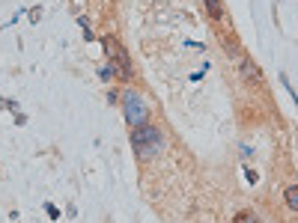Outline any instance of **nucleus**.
Masks as SVG:
<instances>
[{"label": "nucleus", "mask_w": 298, "mask_h": 223, "mask_svg": "<svg viewBox=\"0 0 298 223\" xmlns=\"http://www.w3.org/2000/svg\"><path fill=\"white\" fill-rule=\"evenodd\" d=\"M128 140H131V152L138 158L140 164H146V161H152L155 155L164 152V131H161L158 125H138V128H131L128 134Z\"/></svg>", "instance_id": "obj_1"}, {"label": "nucleus", "mask_w": 298, "mask_h": 223, "mask_svg": "<svg viewBox=\"0 0 298 223\" xmlns=\"http://www.w3.org/2000/svg\"><path fill=\"white\" fill-rule=\"evenodd\" d=\"M98 42H102V48H105L108 63L116 68V78H119L122 84H128V81L135 78V68H131V60H128V51L116 42V36H102Z\"/></svg>", "instance_id": "obj_2"}, {"label": "nucleus", "mask_w": 298, "mask_h": 223, "mask_svg": "<svg viewBox=\"0 0 298 223\" xmlns=\"http://www.w3.org/2000/svg\"><path fill=\"white\" fill-rule=\"evenodd\" d=\"M119 107H122V116H125V122L131 128L149 122V107H146V101H143V95H140L138 89H131V87L122 89L119 92Z\"/></svg>", "instance_id": "obj_3"}, {"label": "nucleus", "mask_w": 298, "mask_h": 223, "mask_svg": "<svg viewBox=\"0 0 298 223\" xmlns=\"http://www.w3.org/2000/svg\"><path fill=\"white\" fill-rule=\"evenodd\" d=\"M239 68H242V78H245V81H251V84H262V81H266V78H262V71H259V66L253 63L251 57H245V54L239 57Z\"/></svg>", "instance_id": "obj_4"}, {"label": "nucleus", "mask_w": 298, "mask_h": 223, "mask_svg": "<svg viewBox=\"0 0 298 223\" xmlns=\"http://www.w3.org/2000/svg\"><path fill=\"white\" fill-rule=\"evenodd\" d=\"M203 3H206V12H209V18H212V21H221V18H224V12H227V9H224V3H221V0H203Z\"/></svg>", "instance_id": "obj_5"}, {"label": "nucleus", "mask_w": 298, "mask_h": 223, "mask_svg": "<svg viewBox=\"0 0 298 223\" xmlns=\"http://www.w3.org/2000/svg\"><path fill=\"white\" fill-rule=\"evenodd\" d=\"M283 200H286V208H289V211H298V184H286Z\"/></svg>", "instance_id": "obj_6"}, {"label": "nucleus", "mask_w": 298, "mask_h": 223, "mask_svg": "<svg viewBox=\"0 0 298 223\" xmlns=\"http://www.w3.org/2000/svg\"><path fill=\"white\" fill-rule=\"evenodd\" d=\"M221 48H224V51H229L233 57H242V51H239V45H236V39H233L229 33H221Z\"/></svg>", "instance_id": "obj_7"}, {"label": "nucleus", "mask_w": 298, "mask_h": 223, "mask_svg": "<svg viewBox=\"0 0 298 223\" xmlns=\"http://www.w3.org/2000/svg\"><path fill=\"white\" fill-rule=\"evenodd\" d=\"M233 223H262V220H259V214H256V211L245 208V211H239V214L233 217Z\"/></svg>", "instance_id": "obj_8"}, {"label": "nucleus", "mask_w": 298, "mask_h": 223, "mask_svg": "<svg viewBox=\"0 0 298 223\" xmlns=\"http://www.w3.org/2000/svg\"><path fill=\"white\" fill-rule=\"evenodd\" d=\"M98 78H102V81H105V84H108V81H111V78H116V68L111 66V63H108V66H102V68H98Z\"/></svg>", "instance_id": "obj_9"}, {"label": "nucleus", "mask_w": 298, "mask_h": 223, "mask_svg": "<svg viewBox=\"0 0 298 223\" xmlns=\"http://www.w3.org/2000/svg\"><path fill=\"white\" fill-rule=\"evenodd\" d=\"M45 214L51 217V220H60V208H57V205H51V202L45 205Z\"/></svg>", "instance_id": "obj_10"}, {"label": "nucleus", "mask_w": 298, "mask_h": 223, "mask_svg": "<svg viewBox=\"0 0 298 223\" xmlns=\"http://www.w3.org/2000/svg\"><path fill=\"white\" fill-rule=\"evenodd\" d=\"M3 110H18V101L15 98H3Z\"/></svg>", "instance_id": "obj_11"}, {"label": "nucleus", "mask_w": 298, "mask_h": 223, "mask_svg": "<svg viewBox=\"0 0 298 223\" xmlns=\"http://www.w3.org/2000/svg\"><path fill=\"white\" fill-rule=\"evenodd\" d=\"M108 101H111V104H119V92H116V89H108Z\"/></svg>", "instance_id": "obj_12"}, {"label": "nucleus", "mask_w": 298, "mask_h": 223, "mask_svg": "<svg viewBox=\"0 0 298 223\" xmlns=\"http://www.w3.org/2000/svg\"><path fill=\"white\" fill-rule=\"evenodd\" d=\"M0 110H3V98H0Z\"/></svg>", "instance_id": "obj_13"}]
</instances>
